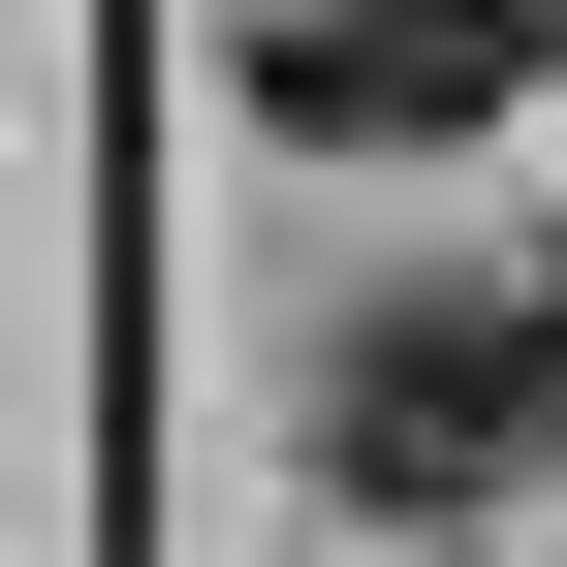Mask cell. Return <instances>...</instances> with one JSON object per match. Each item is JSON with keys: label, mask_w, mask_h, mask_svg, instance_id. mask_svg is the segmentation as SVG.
<instances>
[{"label": "cell", "mask_w": 567, "mask_h": 567, "mask_svg": "<svg viewBox=\"0 0 567 567\" xmlns=\"http://www.w3.org/2000/svg\"><path fill=\"white\" fill-rule=\"evenodd\" d=\"M473 63H536L505 0H316L252 95H284V126H347V158H410V126H473Z\"/></svg>", "instance_id": "2"}, {"label": "cell", "mask_w": 567, "mask_h": 567, "mask_svg": "<svg viewBox=\"0 0 567 567\" xmlns=\"http://www.w3.org/2000/svg\"><path fill=\"white\" fill-rule=\"evenodd\" d=\"M536 442H567V316H379V347L316 379V473H347L379 536H442V505H505Z\"/></svg>", "instance_id": "1"}]
</instances>
